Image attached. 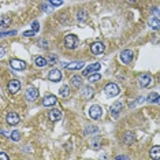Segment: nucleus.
<instances>
[{
  "mask_svg": "<svg viewBox=\"0 0 160 160\" xmlns=\"http://www.w3.org/2000/svg\"><path fill=\"white\" fill-rule=\"evenodd\" d=\"M101 107L100 106H97V104H93V106H90V108H89V116L92 118V119H95L97 120L100 116H101Z\"/></svg>",
  "mask_w": 160,
  "mask_h": 160,
  "instance_id": "nucleus-3",
  "label": "nucleus"
},
{
  "mask_svg": "<svg viewBox=\"0 0 160 160\" xmlns=\"http://www.w3.org/2000/svg\"><path fill=\"white\" fill-rule=\"evenodd\" d=\"M159 81H160V77H159Z\"/></svg>",
  "mask_w": 160,
  "mask_h": 160,
  "instance_id": "nucleus-41",
  "label": "nucleus"
},
{
  "mask_svg": "<svg viewBox=\"0 0 160 160\" xmlns=\"http://www.w3.org/2000/svg\"><path fill=\"white\" fill-rule=\"evenodd\" d=\"M6 120H7V123L8 125H16V123H19V115L16 112H10V114H7V116H6Z\"/></svg>",
  "mask_w": 160,
  "mask_h": 160,
  "instance_id": "nucleus-12",
  "label": "nucleus"
},
{
  "mask_svg": "<svg viewBox=\"0 0 160 160\" xmlns=\"http://www.w3.org/2000/svg\"><path fill=\"white\" fill-rule=\"evenodd\" d=\"M149 156L152 159H160V147H152L149 151Z\"/></svg>",
  "mask_w": 160,
  "mask_h": 160,
  "instance_id": "nucleus-21",
  "label": "nucleus"
},
{
  "mask_svg": "<svg viewBox=\"0 0 160 160\" xmlns=\"http://www.w3.org/2000/svg\"><path fill=\"white\" fill-rule=\"evenodd\" d=\"M48 79L52 82H59L62 79V73L58 68H52V70L48 73Z\"/></svg>",
  "mask_w": 160,
  "mask_h": 160,
  "instance_id": "nucleus-8",
  "label": "nucleus"
},
{
  "mask_svg": "<svg viewBox=\"0 0 160 160\" xmlns=\"http://www.w3.org/2000/svg\"><path fill=\"white\" fill-rule=\"evenodd\" d=\"M149 26H151L152 29H155V30H159V29H160V21H159L158 18L149 19Z\"/></svg>",
  "mask_w": 160,
  "mask_h": 160,
  "instance_id": "nucleus-24",
  "label": "nucleus"
},
{
  "mask_svg": "<svg viewBox=\"0 0 160 160\" xmlns=\"http://www.w3.org/2000/svg\"><path fill=\"white\" fill-rule=\"evenodd\" d=\"M36 33H37V32H34V30H27V32H23L22 34H23L25 37H33Z\"/></svg>",
  "mask_w": 160,
  "mask_h": 160,
  "instance_id": "nucleus-33",
  "label": "nucleus"
},
{
  "mask_svg": "<svg viewBox=\"0 0 160 160\" xmlns=\"http://www.w3.org/2000/svg\"><path fill=\"white\" fill-rule=\"evenodd\" d=\"M70 83L74 88H79V86L82 85V78L79 77V75H74V77H71V79H70Z\"/></svg>",
  "mask_w": 160,
  "mask_h": 160,
  "instance_id": "nucleus-20",
  "label": "nucleus"
},
{
  "mask_svg": "<svg viewBox=\"0 0 160 160\" xmlns=\"http://www.w3.org/2000/svg\"><path fill=\"white\" fill-rule=\"evenodd\" d=\"M47 59H48V63H51V64H55V63L58 62V58L54 56V55H49V56H48Z\"/></svg>",
  "mask_w": 160,
  "mask_h": 160,
  "instance_id": "nucleus-31",
  "label": "nucleus"
},
{
  "mask_svg": "<svg viewBox=\"0 0 160 160\" xmlns=\"http://www.w3.org/2000/svg\"><path fill=\"white\" fill-rule=\"evenodd\" d=\"M158 104H160V96H159V99H158Z\"/></svg>",
  "mask_w": 160,
  "mask_h": 160,
  "instance_id": "nucleus-40",
  "label": "nucleus"
},
{
  "mask_svg": "<svg viewBox=\"0 0 160 160\" xmlns=\"http://www.w3.org/2000/svg\"><path fill=\"white\" fill-rule=\"evenodd\" d=\"M90 145H92V148L95 149V151L100 149V147H101V145H100V140H99V138H93L92 142H90Z\"/></svg>",
  "mask_w": 160,
  "mask_h": 160,
  "instance_id": "nucleus-27",
  "label": "nucleus"
},
{
  "mask_svg": "<svg viewBox=\"0 0 160 160\" xmlns=\"http://www.w3.org/2000/svg\"><path fill=\"white\" fill-rule=\"evenodd\" d=\"M48 118H49L52 122H58V120L62 119V112L59 110L54 108V110H51L49 112H48Z\"/></svg>",
  "mask_w": 160,
  "mask_h": 160,
  "instance_id": "nucleus-13",
  "label": "nucleus"
},
{
  "mask_svg": "<svg viewBox=\"0 0 160 160\" xmlns=\"http://www.w3.org/2000/svg\"><path fill=\"white\" fill-rule=\"evenodd\" d=\"M116 159L119 160V159H129V158H127V156H116Z\"/></svg>",
  "mask_w": 160,
  "mask_h": 160,
  "instance_id": "nucleus-38",
  "label": "nucleus"
},
{
  "mask_svg": "<svg viewBox=\"0 0 160 160\" xmlns=\"http://www.w3.org/2000/svg\"><path fill=\"white\" fill-rule=\"evenodd\" d=\"M19 138H21V133L18 130H14L11 133V140L12 141H19Z\"/></svg>",
  "mask_w": 160,
  "mask_h": 160,
  "instance_id": "nucleus-30",
  "label": "nucleus"
},
{
  "mask_svg": "<svg viewBox=\"0 0 160 160\" xmlns=\"http://www.w3.org/2000/svg\"><path fill=\"white\" fill-rule=\"evenodd\" d=\"M83 64H85L83 62H74V63H70L66 66V68L67 70H79V68L83 67Z\"/></svg>",
  "mask_w": 160,
  "mask_h": 160,
  "instance_id": "nucleus-19",
  "label": "nucleus"
},
{
  "mask_svg": "<svg viewBox=\"0 0 160 160\" xmlns=\"http://www.w3.org/2000/svg\"><path fill=\"white\" fill-rule=\"evenodd\" d=\"M64 45L68 49H74L78 45V37L74 36V34H67V36L64 37Z\"/></svg>",
  "mask_w": 160,
  "mask_h": 160,
  "instance_id": "nucleus-2",
  "label": "nucleus"
},
{
  "mask_svg": "<svg viewBox=\"0 0 160 160\" xmlns=\"http://www.w3.org/2000/svg\"><path fill=\"white\" fill-rule=\"evenodd\" d=\"M25 97H26V100L27 101H34V100L39 97V89L37 88H27L26 90V93H25Z\"/></svg>",
  "mask_w": 160,
  "mask_h": 160,
  "instance_id": "nucleus-5",
  "label": "nucleus"
},
{
  "mask_svg": "<svg viewBox=\"0 0 160 160\" xmlns=\"http://www.w3.org/2000/svg\"><path fill=\"white\" fill-rule=\"evenodd\" d=\"M7 89H8V92L11 93V95H15V93H18V90L21 89V82L18 79H12V81L8 82Z\"/></svg>",
  "mask_w": 160,
  "mask_h": 160,
  "instance_id": "nucleus-6",
  "label": "nucleus"
},
{
  "mask_svg": "<svg viewBox=\"0 0 160 160\" xmlns=\"http://www.w3.org/2000/svg\"><path fill=\"white\" fill-rule=\"evenodd\" d=\"M110 111H111V115H112L114 118H116L118 115H119V112L122 111V104L120 103H114Z\"/></svg>",
  "mask_w": 160,
  "mask_h": 160,
  "instance_id": "nucleus-16",
  "label": "nucleus"
},
{
  "mask_svg": "<svg viewBox=\"0 0 160 160\" xmlns=\"http://www.w3.org/2000/svg\"><path fill=\"white\" fill-rule=\"evenodd\" d=\"M14 34H16L15 30H12V32H8V33H4V32H3V33H2V37H4V36H14Z\"/></svg>",
  "mask_w": 160,
  "mask_h": 160,
  "instance_id": "nucleus-35",
  "label": "nucleus"
},
{
  "mask_svg": "<svg viewBox=\"0 0 160 160\" xmlns=\"http://www.w3.org/2000/svg\"><path fill=\"white\" fill-rule=\"evenodd\" d=\"M34 63H36L37 67H45V66L48 64V59L43 58V56H37L34 59Z\"/></svg>",
  "mask_w": 160,
  "mask_h": 160,
  "instance_id": "nucleus-18",
  "label": "nucleus"
},
{
  "mask_svg": "<svg viewBox=\"0 0 160 160\" xmlns=\"http://www.w3.org/2000/svg\"><path fill=\"white\" fill-rule=\"evenodd\" d=\"M32 27H33L34 32H39V29H40V23L37 22V21H34V22L32 23Z\"/></svg>",
  "mask_w": 160,
  "mask_h": 160,
  "instance_id": "nucleus-34",
  "label": "nucleus"
},
{
  "mask_svg": "<svg viewBox=\"0 0 160 160\" xmlns=\"http://www.w3.org/2000/svg\"><path fill=\"white\" fill-rule=\"evenodd\" d=\"M49 3L54 7H56V6H62V4H63V0H49Z\"/></svg>",
  "mask_w": 160,
  "mask_h": 160,
  "instance_id": "nucleus-32",
  "label": "nucleus"
},
{
  "mask_svg": "<svg viewBox=\"0 0 160 160\" xmlns=\"http://www.w3.org/2000/svg\"><path fill=\"white\" fill-rule=\"evenodd\" d=\"M93 89L89 88V86H83V88L81 89V96L83 97V99H92L93 97Z\"/></svg>",
  "mask_w": 160,
  "mask_h": 160,
  "instance_id": "nucleus-15",
  "label": "nucleus"
},
{
  "mask_svg": "<svg viewBox=\"0 0 160 160\" xmlns=\"http://www.w3.org/2000/svg\"><path fill=\"white\" fill-rule=\"evenodd\" d=\"M123 140H125V144L126 145H131V144H134V141H135V134L133 133V131H129V133L125 134V137H123Z\"/></svg>",
  "mask_w": 160,
  "mask_h": 160,
  "instance_id": "nucleus-17",
  "label": "nucleus"
},
{
  "mask_svg": "<svg viewBox=\"0 0 160 160\" xmlns=\"http://www.w3.org/2000/svg\"><path fill=\"white\" fill-rule=\"evenodd\" d=\"M101 78V75L100 74H97V73H93V74H90L88 79H89V82H96V81H99V79Z\"/></svg>",
  "mask_w": 160,
  "mask_h": 160,
  "instance_id": "nucleus-26",
  "label": "nucleus"
},
{
  "mask_svg": "<svg viewBox=\"0 0 160 160\" xmlns=\"http://www.w3.org/2000/svg\"><path fill=\"white\" fill-rule=\"evenodd\" d=\"M59 95L62 97H68L70 96V88H68L67 85H63L60 89H59Z\"/></svg>",
  "mask_w": 160,
  "mask_h": 160,
  "instance_id": "nucleus-23",
  "label": "nucleus"
},
{
  "mask_svg": "<svg viewBox=\"0 0 160 160\" xmlns=\"http://www.w3.org/2000/svg\"><path fill=\"white\" fill-rule=\"evenodd\" d=\"M77 19L79 21V22H85L86 19H88V11L86 10H79V11L77 12Z\"/></svg>",
  "mask_w": 160,
  "mask_h": 160,
  "instance_id": "nucleus-22",
  "label": "nucleus"
},
{
  "mask_svg": "<svg viewBox=\"0 0 160 160\" xmlns=\"http://www.w3.org/2000/svg\"><path fill=\"white\" fill-rule=\"evenodd\" d=\"M158 99H159V96H158V93H151V95L148 96V103H155V101H158Z\"/></svg>",
  "mask_w": 160,
  "mask_h": 160,
  "instance_id": "nucleus-28",
  "label": "nucleus"
},
{
  "mask_svg": "<svg viewBox=\"0 0 160 160\" xmlns=\"http://www.w3.org/2000/svg\"><path fill=\"white\" fill-rule=\"evenodd\" d=\"M138 83H140V86H142V88H148L152 83V77L149 74H141L138 77Z\"/></svg>",
  "mask_w": 160,
  "mask_h": 160,
  "instance_id": "nucleus-7",
  "label": "nucleus"
},
{
  "mask_svg": "<svg viewBox=\"0 0 160 160\" xmlns=\"http://www.w3.org/2000/svg\"><path fill=\"white\" fill-rule=\"evenodd\" d=\"M10 66L14 68V70H25L26 68V63L23 60H19V59H14V60L10 62Z\"/></svg>",
  "mask_w": 160,
  "mask_h": 160,
  "instance_id": "nucleus-11",
  "label": "nucleus"
},
{
  "mask_svg": "<svg viewBox=\"0 0 160 160\" xmlns=\"http://www.w3.org/2000/svg\"><path fill=\"white\" fill-rule=\"evenodd\" d=\"M85 133H86V134H95V133H99V127H96V126H89V127L85 130Z\"/></svg>",
  "mask_w": 160,
  "mask_h": 160,
  "instance_id": "nucleus-29",
  "label": "nucleus"
},
{
  "mask_svg": "<svg viewBox=\"0 0 160 160\" xmlns=\"http://www.w3.org/2000/svg\"><path fill=\"white\" fill-rule=\"evenodd\" d=\"M10 23H11V19H10V16L3 15V16H2V21H0V25H2V27H6L7 25H10Z\"/></svg>",
  "mask_w": 160,
  "mask_h": 160,
  "instance_id": "nucleus-25",
  "label": "nucleus"
},
{
  "mask_svg": "<svg viewBox=\"0 0 160 160\" xmlns=\"http://www.w3.org/2000/svg\"><path fill=\"white\" fill-rule=\"evenodd\" d=\"M104 93H106L108 97H115L119 95V86L114 82H110L104 86Z\"/></svg>",
  "mask_w": 160,
  "mask_h": 160,
  "instance_id": "nucleus-1",
  "label": "nucleus"
},
{
  "mask_svg": "<svg viewBox=\"0 0 160 160\" xmlns=\"http://www.w3.org/2000/svg\"><path fill=\"white\" fill-rule=\"evenodd\" d=\"M41 10H43V11H45V12H49V11H51V8H49V7H48L47 4H43V6H41Z\"/></svg>",
  "mask_w": 160,
  "mask_h": 160,
  "instance_id": "nucleus-36",
  "label": "nucleus"
},
{
  "mask_svg": "<svg viewBox=\"0 0 160 160\" xmlns=\"http://www.w3.org/2000/svg\"><path fill=\"white\" fill-rule=\"evenodd\" d=\"M56 101H58L56 96L49 95V96H47V97H45V99L43 100V106H44V107H54L55 104H56Z\"/></svg>",
  "mask_w": 160,
  "mask_h": 160,
  "instance_id": "nucleus-14",
  "label": "nucleus"
},
{
  "mask_svg": "<svg viewBox=\"0 0 160 160\" xmlns=\"http://www.w3.org/2000/svg\"><path fill=\"white\" fill-rule=\"evenodd\" d=\"M133 56H134V54L131 49H125L120 52V60L123 62L125 64H130L131 62H133Z\"/></svg>",
  "mask_w": 160,
  "mask_h": 160,
  "instance_id": "nucleus-4",
  "label": "nucleus"
},
{
  "mask_svg": "<svg viewBox=\"0 0 160 160\" xmlns=\"http://www.w3.org/2000/svg\"><path fill=\"white\" fill-rule=\"evenodd\" d=\"M90 51H92L93 55H101L104 52V44L100 43V41H96L90 45Z\"/></svg>",
  "mask_w": 160,
  "mask_h": 160,
  "instance_id": "nucleus-9",
  "label": "nucleus"
},
{
  "mask_svg": "<svg viewBox=\"0 0 160 160\" xmlns=\"http://www.w3.org/2000/svg\"><path fill=\"white\" fill-rule=\"evenodd\" d=\"M100 67H101V64L100 63H93V64H90V66H88V67L83 70V73L82 74L85 75V77H89L90 74H93V73H97L100 70Z\"/></svg>",
  "mask_w": 160,
  "mask_h": 160,
  "instance_id": "nucleus-10",
  "label": "nucleus"
},
{
  "mask_svg": "<svg viewBox=\"0 0 160 160\" xmlns=\"http://www.w3.org/2000/svg\"><path fill=\"white\" fill-rule=\"evenodd\" d=\"M0 159H3V160H8L10 158H8V156H7V155L4 153V152H2V153H0Z\"/></svg>",
  "mask_w": 160,
  "mask_h": 160,
  "instance_id": "nucleus-37",
  "label": "nucleus"
},
{
  "mask_svg": "<svg viewBox=\"0 0 160 160\" xmlns=\"http://www.w3.org/2000/svg\"><path fill=\"white\" fill-rule=\"evenodd\" d=\"M153 12L156 14V15H158V14H160V11H159V10H158V8H153Z\"/></svg>",
  "mask_w": 160,
  "mask_h": 160,
  "instance_id": "nucleus-39",
  "label": "nucleus"
}]
</instances>
